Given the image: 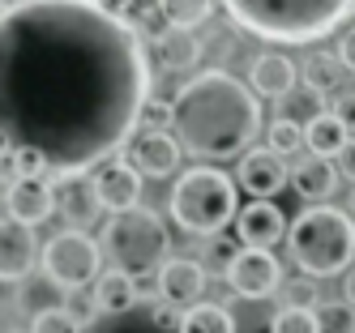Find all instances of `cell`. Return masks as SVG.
Listing matches in <instances>:
<instances>
[{
  "label": "cell",
  "instance_id": "cell-1",
  "mask_svg": "<svg viewBox=\"0 0 355 333\" xmlns=\"http://www.w3.org/2000/svg\"><path fill=\"white\" fill-rule=\"evenodd\" d=\"M150 82L141 30L98 0H17L0 13V133L52 179L112 163L141 128Z\"/></svg>",
  "mask_w": 355,
  "mask_h": 333
},
{
  "label": "cell",
  "instance_id": "cell-2",
  "mask_svg": "<svg viewBox=\"0 0 355 333\" xmlns=\"http://www.w3.org/2000/svg\"><path fill=\"white\" fill-rule=\"evenodd\" d=\"M171 133L193 159H244L248 145L261 137V98L236 73L201 69L171 98Z\"/></svg>",
  "mask_w": 355,
  "mask_h": 333
},
{
  "label": "cell",
  "instance_id": "cell-3",
  "mask_svg": "<svg viewBox=\"0 0 355 333\" xmlns=\"http://www.w3.org/2000/svg\"><path fill=\"white\" fill-rule=\"evenodd\" d=\"M240 30L266 43H321L338 30L355 0H223Z\"/></svg>",
  "mask_w": 355,
  "mask_h": 333
},
{
  "label": "cell",
  "instance_id": "cell-4",
  "mask_svg": "<svg viewBox=\"0 0 355 333\" xmlns=\"http://www.w3.org/2000/svg\"><path fill=\"white\" fill-rule=\"evenodd\" d=\"M287 256L304 278H338L355 265V218L338 205H304L287 226Z\"/></svg>",
  "mask_w": 355,
  "mask_h": 333
},
{
  "label": "cell",
  "instance_id": "cell-5",
  "mask_svg": "<svg viewBox=\"0 0 355 333\" xmlns=\"http://www.w3.org/2000/svg\"><path fill=\"white\" fill-rule=\"evenodd\" d=\"M167 214L171 222L197 240H214L236 222L240 201H236V175L218 167H189L167 192Z\"/></svg>",
  "mask_w": 355,
  "mask_h": 333
},
{
  "label": "cell",
  "instance_id": "cell-6",
  "mask_svg": "<svg viewBox=\"0 0 355 333\" xmlns=\"http://www.w3.org/2000/svg\"><path fill=\"white\" fill-rule=\"evenodd\" d=\"M98 244H103V256L112 261V269H124L137 282L155 278L171 261L167 222L155 210H146V205H137L129 214H112L103 235H98Z\"/></svg>",
  "mask_w": 355,
  "mask_h": 333
},
{
  "label": "cell",
  "instance_id": "cell-7",
  "mask_svg": "<svg viewBox=\"0 0 355 333\" xmlns=\"http://www.w3.org/2000/svg\"><path fill=\"white\" fill-rule=\"evenodd\" d=\"M98 265H103V244L94 235H86V231H73V226L56 231V235L43 244V256H39V269L64 295H78V291L94 287L98 273H103Z\"/></svg>",
  "mask_w": 355,
  "mask_h": 333
},
{
  "label": "cell",
  "instance_id": "cell-8",
  "mask_svg": "<svg viewBox=\"0 0 355 333\" xmlns=\"http://www.w3.org/2000/svg\"><path fill=\"white\" fill-rule=\"evenodd\" d=\"M227 287H232L240 299H270L283 291V261L274 252H261V248H240L232 256V265L223 269Z\"/></svg>",
  "mask_w": 355,
  "mask_h": 333
},
{
  "label": "cell",
  "instance_id": "cell-9",
  "mask_svg": "<svg viewBox=\"0 0 355 333\" xmlns=\"http://www.w3.org/2000/svg\"><path fill=\"white\" fill-rule=\"evenodd\" d=\"M124 154H129V163L141 179H167L175 167H180V141H175L171 128H137L133 141L124 145Z\"/></svg>",
  "mask_w": 355,
  "mask_h": 333
},
{
  "label": "cell",
  "instance_id": "cell-10",
  "mask_svg": "<svg viewBox=\"0 0 355 333\" xmlns=\"http://www.w3.org/2000/svg\"><path fill=\"white\" fill-rule=\"evenodd\" d=\"M287 184H291V167H287V159H278L270 145L248 150L236 167V188H244L252 201H270Z\"/></svg>",
  "mask_w": 355,
  "mask_h": 333
},
{
  "label": "cell",
  "instance_id": "cell-11",
  "mask_svg": "<svg viewBox=\"0 0 355 333\" xmlns=\"http://www.w3.org/2000/svg\"><path fill=\"white\" fill-rule=\"evenodd\" d=\"M155 295L159 303H171V307L201 303V295H206V265L193 261V256H171L155 273Z\"/></svg>",
  "mask_w": 355,
  "mask_h": 333
},
{
  "label": "cell",
  "instance_id": "cell-12",
  "mask_svg": "<svg viewBox=\"0 0 355 333\" xmlns=\"http://www.w3.org/2000/svg\"><path fill=\"white\" fill-rule=\"evenodd\" d=\"M39 240H35V226H21L9 214L0 218V282H21L31 278L39 265Z\"/></svg>",
  "mask_w": 355,
  "mask_h": 333
},
{
  "label": "cell",
  "instance_id": "cell-13",
  "mask_svg": "<svg viewBox=\"0 0 355 333\" xmlns=\"http://www.w3.org/2000/svg\"><path fill=\"white\" fill-rule=\"evenodd\" d=\"M287 214L278 210L274 201H248L244 210L236 214V240L244 248H261V252H274V244L287 240Z\"/></svg>",
  "mask_w": 355,
  "mask_h": 333
},
{
  "label": "cell",
  "instance_id": "cell-14",
  "mask_svg": "<svg viewBox=\"0 0 355 333\" xmlns=\"http://www.w3.org/2000/svg\"><path fill=\"white\" fill-rule=\"evenodd\" d=\"M5 210L21 226H43L47 218L56 214V184L47 175H39V179H13V184L5 188Z\"/></svg>",
  "mask_w": 355,
  "mask_h": 333
},
{
  "label": "cell",
  "instance_id": "cell-15",
  "mask_svg": "<svg viewBox=\"0 0 355 333\" xmlns=\"http://www.w3.org/2000/svg\"><path fill=\"white\" fill-rule=\"evenodd\" d=\"M141 184L146 179L124 163V159H112L94 171V192H98V205L107 214H129L141 205Z\"/></svg>",
  "mask_w": 355,
  "mask_h": 333
},
{
  "label": "cell",
  "instance_id": "cell-16",
  "mask_svg": "<svg viewBox=\"0 0 355 333\" xmlns=\"http://www.w3.org/2000/svg\"><path fill=\"white\" fill-rule=\"evenodd\" d=\"M300 86V64L283 51H261L248 69V90L257 98H270V102H287Z\"/></svg>",
  "mask_w": 355,
  "mask_h": 333
},
{
  "label": "cell",
  "instance_id": "cell-17",
  "mask_svg": "<svg viewBox=\"0 0 355 333\" xmlns=\"http://www.w3.org/2000/svg\"><path fill=\"white\" fill-rule=\"evenodd\" d=\"M52 184H56V214H64L73 231H86L90 222H98L103 205L94 192V175H69V179H52Z\"/></svg>",
  "mask_w": 355,
  "mask_h": 333
},
{
  "label": "cell",
  "instance_id": "cell-18",
  "mask_svg": "<svg viewBox=\"0 0 355 333\" xmlns=\"http://www.w3.org/2000/svg\"><path fill=\"white\" fill-rule=\"evenodd\" d=\"M347 141H351V124H347L343 111H317L309 124H304V145H309L313 159L334 163L347 150Z\"/></svg>",
  "mask_w": 355,
  "mask_h": 333
},
{
  "label": "cell",
  "instance_id": "cell-19",
  "mask_svg": "<svg viewBox=\"0 0 355 333\" xmlns=\"http://www.w3.org/2000/svg\"><path fill=\"white\" fill-rule=\"evenodd\" d=\"M291 188L300 192V201L325 205V197H334V188H338V167L325 163V159H313V154H304V159L291 167Z\"/></svg>",
  "mask_w": 355,
  "mask_h": 333
},
{
  "label": "cell",
  "instance_id": "cell-20",
  "mask_svg": "<svg viewBox=\"0 0 355 333\" xmlns=\"http://www.w3.org/2000/svg\"><path fill=\"white\" fill-rule=\"evenodd\" d=\"M90 295H94L98 316H120V312H129V307L141 299V282L129 278L124 269H103L98 282L90 287Z\"/></svg>",
  "mask_w": 355,
  "mask_h": 333
},
{
  "label": "cell",
  "instance_id": "cell-21",
  "mask_svg": "<svg viewBox=\"0 0 355 333\" xmlns=\"http://www.w3.org/2000/svg\"><path fill=\"white\" fill-rule=\"evenodd\" d=\"M159 60H163V69H175V73L197 69V60H201V39L193 30H163L159 35Z\"/></svg>",
  "mask_w": 355,
  "mask_h": 333
},
{
  "label": "cell",
  "instance_id": "cell-22",
  "mask_svg": "<svg viewBox=\"0 0 355 333\" xmlns=\"http://www.w3.org/2000/svg\"><path fill=\"white\" fill-rule=\"evenodd\" d=\"M159 17L167 21V30H197L214 17V0H155Z\"/></svg>",
  "mask_w": 355,
  "mask_h": 333
},
{
  "label": "cell",
  "instance_id": "cell-23",
  "mask_svg": "<svg viewBox=\"0 0 355 333\" xmlns=\"http://www.w3.org/2000/svg\"><path fill=\"white\" fill-rule=\"evenodd\" d=\"M180 333H236V321L223 303H193L184 307V321H180Z\"/></svg>",
  "mask_w": 355,
  "mask_h": 333
},
{
  "label": "cell",
  "instance_id": "cell-24",
  "mask_svg": "<svg viewBox=\"0 0 355 333\" xmlns=\"http://www.w3.org/2000/svg\"><path fill=\"white\" fill-rule=\"evenodd\" d=\"M304 90H313V94H325V90H334L338 86V56H329V51H313V56H304Z\"/></svg>",
  "mask_w": 355,
  "mask_h": 333
},
{
  "label": "cell",
  "instance_id": "cell-25",
  "mask_svg": "<svg viewBox=\"0 0 355 333\" xmlns=\"http://www.w3.org/2000/svg\"><path fill=\"white\" fill-rule=\"evenodd\" d=\"M266 141H270V150L278 154V159H291V154L304 150V124L291 120V116H278V120H270V128H266Z\"/></svg>",
  "mask_w": 355,
  "mask_h": 333
},
{
  "label": "cell",
  "instance_id": "cell-26",
  "mask_svg": "<svg viewBox=\"0 0 355 333\" xmlns=\"http://www.w3.org/2000/svg\"><path fill=\"white\" fill-rule=\"evenodd\" d=\"M270 333H317V307H295L283 303L270 321Z\"/></svg>",
  "mask_w": 355,
  "mask_h": 333
},
{
  "label": "cell",
  "instance_id": "cell-27",
  "mask_svg": "<svg viewBox=\"0 0 355 333\" xmlns=\"http://www.w3.org/2000/svg\"><path fill=\"white\" fill-rule=\"evenodd\" d=\"M31 333H82V325L64 303H52V307H39L31 316Z\"/></svg>",
  "mask_w": 355,
  "mask_h": 333
},
{
  "label": "cell",
  "instance_id": "cell-28",
  "mask_svg": "<svg viewBox=\"0 0 355 333\" xmlns=\"http://www.w3.org/2000/svg\"><path fill=\"white\" fill-rule=\"evenodd\" d=\"M317 333H355V307L343 299H329L317 307Z\"/></svg>",
  "mask_w": 355,
  "mask_h": 333
},
{
  "label": "cell",
  "instance_id": "cell-29",
  "mask_svg": "<svg viewBox=\"0 0 355 333\" xmlns=\"http://www.w3.org/2000/svg\"><path fill=\"white\" fill-rule=\"evenodd\" d=\"M283 295H287V303H295V307H321V291H317V278H295V282H283Z\"/></svg>",
  "mask_w": 355,
  "mask_h": 333
},
{
  "label": "cell",
  "instance_id": "cell-30",
  "mask_svg": "<svg viewBox=\"0 0 355 333\" xmlns=\"http://www.w3.org/2000/svg\"><path fill=\"white\" fill-rule=\"evenodd\" d=\"M167 124H171V102H159L150 94L146 107H141V128H167Z\"/></svg>",
  "mask_w": 355,
  "mask_h": 333
},
{
  "label": "cell",
  "instance_id": "cell-31",
  "mask_svg": "<svg viewBox=\"0 0 355 333\" xmlns=\"http://www.w3.org/2000/svg\"><path fill=\"white\" fill-rule=\"evenodd\" d=\"M180 321H184V312L171 307V303H159L155 312H150V325H155L159 333H180Z\"/></svg>",
  "mask_w": 355,
  "mask_h": 333
},
{
  "label": "cell",
  "instance_id": "cell-32",
  "mask_svg": "<svg viewBox=\"0 0 355 333\" xmlns=\"http://www.w3.org/2000/svg\"><path fill=\"white\" fill-rule=\"evenodd\" d=\"M64 307H69L73 316H78V325H90V321L98 316V307H94V295H90V291H78V295H69V299H64Z\"/></svg>",
  "mask_w": 355,
  "mask_h": 333
},
{
  "label": "cell",
  "instance_id": "cell-33",
  "mask_svg": "<svg viewBox=\"0 0 355 333\" xmlns=\"http://www.w3.org/2000/svg\"><path fill=\"white\" fill-rule=\"evenodd\" d=\"M338 64L355 73V30H347V35L338 39Z\"/></svg>",
  "mask_w": 355,
  "mask_h": 333
},
{
  "label": "cell",
  "instance_id": "cell-34",
  "mask_svg": "<svg viewBox=\"0 0 355 333\" xmlns=\"http://www.w3.org/2000/svg\"><path fill=\"white\" fill-rule=\"evenodd\" d=\"M338 171L347 175V179H355V137L347 141V150L338 154Z\"/></svg>",
  "mask_w": 355,
  "mask_h": 333
},
{
  "label": "cell",
  "instance_id": "cell-35",
  "mask_svg": "<svg viewBox=\"0 0 355 333\" xmlns=\"http://www.w3.org/2000/svg\"><path fill=\"white\" fill-rule=\"evenodd\" d=\"M343 303H351V307H355V265L343 273Z\"/></svg>",
  "mask_w": 355,
  "mask_h": 333
},
{
  "label": "cell",
  "instance_id": "cell-36",
  "mask_svg": "<svg viewBox=\"0 0 355 333\" xmlns=\"http://www.w3.org/2000/svg\"><path fill=\"white\" fill-rule=\"evenodd\" d=\"M98 5H103L112 17H124V9H133V0H98Z\"/></svg>",
  "mask_w": 355,
  "mask_h": 333
},
{
  "label": "cell",
  "instance_id": "cell-37",
  "mask_svg": "<svg viewBox=\"0 0 355 333\" xmlns=\"http://www.w3.org/2000/svg\"><path fill=\"white\" fill-rule=\"evenodd\" d=\"M9 154H13V141H9L5 133H0V163H5V159H9Z\"/></svg>",
  "mask_w": 355,
  "mask_h": 333
},
{
  "label": "cell",
  "instance_id": "cell-38",
  "mask_svg": "<svg viewBox=\"0 0 355 333\" xmlns=\"http://www.w3.org/2000/svg\"><path fill=\"white\" fill-rule=\"evenodd\" d=\"M347 214H351V218H355V192H351V197H347Z\"/></svg>",
  "mask_w": 355,
  "mask_h": 333
},
{
  "label": "cell",
  "instance_id": "cell-39",
  "mask_svg": "<svg viewBox=\"0 0 355 333\" xmlns=\"http://www.w3.org/2000/svg\"><path fill=\"white\" fill-rule=\"evenodd\" d=\"M0 13H5V0H0Z\"/></svg>",
  "mask_w": 355,
  "mask_h": 333
},
{
  "label": "cell",
  "instance_id": "cell-40",
  "mask_svg": "<svg viewBox=\"0 0 355 333\" xmlns=\"http://www.w3.org/2000/svg\"><path fill=\"white\" fill-rule=\"evenodd\" d=\"M351 137H355V124H351Z\"/></svg>",
  "mask_w": 355,
  "mask_h": 333
}]
</instances>
